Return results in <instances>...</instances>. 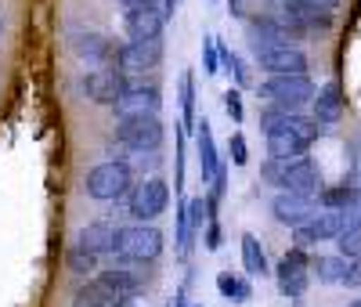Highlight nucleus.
I'll list each match as a JSON object with an SVG mask.
<instances>
[{
    "label": "nucleus",
    "mask_w": 361,
    "mask_h": 307,
    "mask_svg": "<svg viewBox=\"0 0 361 307\" xmlns=\"http://www.w3.org/2000/svg\"><path fill=\"white\" fill-rule=\"evenodd\" d=\"M195 145H199V174H202V181H209L221 167V156H217V141H214V131H209L206 116L195 123Z\"/></svg>",
    "instance_id": "nucleus-18"
},
{
    "label": "nucleus",
    "mask_w": 361,
    "mask_h": 307,
    "mask_svg": "<svg viewBox=\"0 0 361 307\" xmlns=\"http://www.w3.org/2000/svg\"><path fill=\"white\" fill-rule=\"evenodd\" d=\"M170 307H188V293H185V289H180V293L173 296V303H170Z\"/></svg>",
    "instance_id": "nucleus-43"
},
{
    "label": "nucleus",
    "mask_w": 361,
    "mask_h": 307,
    "mask_svg": "<svg viewBox=\"0 0 361 307\" xmlns=\"http://www.w3.org/2000/svg\"><path fill=\"white\" fill-rule=\"evenodd\" d=\"M357 203V184L350 181H343V184H333V188H322L318 192V206L322 210H347V206H354Z\"/></svg>",
    "instance_id": "nucleus-25"
},
{
    "label": "nucleus",
    "mask_w": 361,
    "mask_h": 307,
    "mask_svg": "<svg viewBox=\"0 0 361 307\" xmlns=\"http://www.w3.org/2000/svg\"><path fill=\"white\" fill-rule=\"evenodd\" d=\"M163 61V37L156 40H130L116 51V69H123L127 76L145 73V69H156Z\"/></svg>",
    "instance_id": "nucleus-7"
},
{
    "label": "nucleus",
    "mask_w": 361,
    "mask_h": 307,
    "mask_svg": "<svg viewBox=\"0 0 361 307\" xmlns=\"http://www.w3.org/2000/svg\"><path fill=\"white\" fill-rule=\"evenodd\" d=\"M217 51H221V73L235 76V83H238V87H250V69H246V61L238 58L231 47H224L221 40H217Z\"/></svg>",
    "instance_id": "nucleus-30"
},
{
    "label": "nucleus",
    "mask_w": 361,
    "mask_h": 307,
    "mask_svg": "<svg viewBox=\"0 0 361 307\" xmlns=\"http://www.w3.org/2000/svg\"><path fill=\"white\" fill-rule=\"evenodd\" d=\"M307 152V145L300 141L293 131L286 127H275V131H267V159H282V163H293L300 159Z\"/></svg>",
    "instance_id": "nucleus-17"
},
{
    "label": "nucleus",
    "mask_w": 361,
    "mask_h": 307,
    "mask_svg": "<svg viewBox=\"0 0 361 307\" xmlns=\"http://www.w3.org/2000/svg\"><path fill=\"white\" fill-rule=\"evenodd\" d=\"M275 279H279V293H282L286 300H300V296L307 293V286H311V275H307L304 267H289L286 260L279 264Z\"/></svg>",
    "instance_id": "nucleus-22"
},
{
    "label": "nucleus",
    "mask_w": 361,
    "mask_h": 307,
    "mask_svg": "<svg viewBox=\"0 0 361 307\" xmlns=\"http://www.w3.org/2000/svg\"><path fill=\"white\" fill-rule=\"evenodd\" d=\"M257 66L267 76H304L307 73V54L300 51L296 44H279V47H267L257 54Z\"/></svg>",
    "instance_id": "nucleus-8"
},
{
    "label": "nucleus",
    "mask_w": 361,
    "mask_h": 307,
    "mask_svg": "<svg viewBox=\"0 0 361 307\" xmlns=\"http://www.w3.org/2000/svg\"><path fill=\"white\" fill-rule=\"evenodd\" d=\"M166 206H170V184L163 177H145L141 184H134V188L127 192V210L141 224L156 221Z\"/></svg>",
    "instance_id": "nucleus-4"
},
{
    "label": "nucleus",
    "mask_w": 361,
    "mask_h": 307,
    "mask_svg": "<svg viewBox=\"0 0 361 307\" xmlns=\"http://www.w3.org/2000/svg\"><path fill=\"white\" fill-rule=\"evenodd\" d=\"M228 159H231L235 167H246V163H250V145H246L243 131H235V134L228 138Z\"/></svg>",
    "instance_id": "nucleus-33"
},
{
    "label": "nucleus",
    "mask_w": 361,
    "mask_h": 307,
    "mask_svg": "<svg viewBox=\"0 0 361 307\" xmlns=\"http://www.w3.org/2000/svg\"><path fill=\"white\" fill-rule=\"evenodd\" d=\"M314 80L304 73V76H267L260 87H257V95L267 102V105H279V109H289L296 112L300 105H307L314 102Z\"/></svg>",
    "instance_id": "nucleus-3"
},
{
    "label": "nucleus",
    "mask_w": 361,
    "mask_h": 307,
    "mask_svg": "<svg viewBox=\"0 0 361 307\" xmlns=\"http://www.w3.org/2000/svg\"><path fill=\"white\" fill-rule=\"evenodd\" d=\"M202 69L209 76L221 73V51H217V37H202Z\"/></svg>",
    "instance_id": "nucleus-32"
},
{
    "label": "nucleus",
    "mask_w": 361,
    "mask_h": 307,
    "mask_svg": "<svg viewBox=\"0 0 361 307\" xmlns=\"http://www.w3.org/2000/svg\"><path fill=\"white\" fill-rule=\"evenodd\" d=\"M163 25H166V15H163L159 0L127 8V33H130V40H156V37H163Z\"/></svg>",
    "instance_id": "nucleus-14"
},
{
    "label": "nucleus",
    "mask_w": 361,
    "mask_h": 307,
    "mask_svg": "<svg viewBox=\"0 0 361 307\" xmlns=\"http://www.w3.org/2000/svg\"><path fill=\"white\" fill-rule=\"evenodd\" d=\"M224 192H228V167L221 163V167H217V174L209 177V195H217V199H224Z\"/></svg>",
    "instance_id": "nucleus-38"
},
{
    "label": "nucleus",
    "mask_w": 361,
    "mask_h": 307,
    "mask_svg": "<svg viewBox=\"0 0 361 307\" xmlns=\"http://www.w3.org/2000/svg\"><path fill=\"white\" fill-rule=\"evenodd\" d=\"M98 279L116 293V300H134L145 286H148V275H145V264H130V260H119L112 264L109 271H102Z\"/></svg>",
    "instance_id": "nucleus-11"
},
{
    "label": "nucleus",
    "mask_w": 361,
    "mask_h": 307,
    "mask_svg": "<svg viewBox=\"0 0 361 307\" xmlns=\"http://www.w3.org/2000/svg\"><path fill=\"white\" fill-rule=\"evenodd\" d=\"M282 260H286L289 267H304V271L311 267V260H307V253H304V250H300V246H293V250H289V253H286Z\"/></svg>",
    "instance_id": "nucleus-40"
},
{
    "label": "nucleus",
    "mask_w": 361,
    "mask_h": 307,
    "mask_svg": "<svg viewBox=\"0 0 361 307\" xmlns=\"http://www.w3.org/2000/svg\"><path fill=\"white\" fill-rule=\"evenodd\" d=\"M76 246H83V250L98 253V257H102V253H112V246H116V228H112L109 221H94V224L80 228Z\"/></svg>",
    "instance_id": "nucleus-20"
},
{
    "label": "nucleus",
    "mask_w": 361,
    "mask_h": 307,
    "mask_svg": "<svg viewBox=\"0 0 361 307\" xmlns=\"http://www.w3.org/2000/svg\"><path fill=\"white\" fill-rule=\"evenodd\" d=\"M112 307H134L130 300H119V303H112Z\"/></svg>",
    "instance_id": "nucleus-46"
},
{
    "label": "nucleus",
    "mask_w": 361,
    "mask_h": 307,
    "mask_svg": "<svg viewBox=\"0 0 361 307\" xmlns=\"http://www.w3.org/2000/svg\"><path fill=\"white\" fill-rule=\"evenodd\" d=\"M173 192H185V131H177V152H173Z\"/></svg>",
    "instance_id": "nucleus-35"
},
{
    "label": "nucleus",
    "mask_w": 361,
    "mask_h": 307,
    "mask_svg": "<svg viewBox=\"0 0 361 307\" xmlns=\"http://www.w3.org/2000/svg\"><path fill=\"white\" fill-rule=\"evenodd\" d=\"M0 37H4V18H0Z\"/></svg>",
    "instance_id": "nucleus-47"
},
{
    "label": "nucleus",
    "mask_w": 361,
    "mask_h": 307,
    "mask_svg": "<svg viewBox=\"0 0 361 307\" xmlns=\"http://www.w3.org/2000/svg\"><path fill=\"white\" fill-rule=\"evenodd\" d=\"M224 112L231 116V123H243V119H246V109H243V95H238V87H228V90H224Z\"/></svg>",
    "instance_id": "nucleus-36"
},
{
    "label": "nucleus",
    "mask_w": 361,
    "mask_h": 307,
    "mask_svg": "<svg viewBox=\"0 0 361 307\" xmlns=\"http://www.w3.org/2000/svg\"><path fill=\"white\" fill-rule=\"evenodd\" d=\"M336 239H340V242H336L340 257H347V260H361V228H347V231H340Z\"/></svg>",
    "instance_id": "nucleus-31"
},
{
    "label": "nucleus",
    "mask_w": 361,
    "mask_h": 307,
    "mask_svg": "<svg viewBox=\"0 0 361 307\" xmlns=\"http://www.w3.org/2000/svg\"><path fill=\"white\" fill-rule=\"evenodd\" d=\"M282 127H286V131H293V134H296L300 141H304L307 148H311V145H314V141L322 138V123H318L314 116L307 119V116H300V112H286Z\"/></svg>",
    "instance_id": "nucleus-26"
},
{
    "label": "nucleus",
    "mask_w": 361,
    "mask_h": 307,
    "mask_svg": "<svg viewBox=\"0 0 361 307\" xmlns=\"http://www.w3.org/2000/svg\"><path fill=\"white\" fill-rule=\"evenodd\" d=\"M177 95H180V123H185V127L180 131H195V76L185 69L180 73V83H177Z\"/></svg>",
    "instance_id": "nucleus-24"
},
{
    "label": "nucleus",
    "mask_w": 361,
    "mask_h": 307,
    "mask_svg": "<svg viewBox=\"0 0 361 307\" xmlns=\"http://www.w3.org/2000/svg\"><path fill=\"white\" fill-rule=\"evenodd\" d=\"M279 18L286 25H293L296 33H307V29H329V25H333V11H322L314 4H304V0H286Z\"/></svg>",
    "instance_id": "nucleus-15"
},
{
    "label": "nucleus",
    "mask_w": 361,
    "mask_h": 307,
    "mask_svg": "<svg viewBox=\"0 0 361 307\" xmlns=\"http://www.w3.org/2000/svg\"><path fill=\"white\" fill-rule=\"evenodd\" d=\"M112 303H119V300L102 279H87L73 293V307H112Z\"/></svg>",
    "instance_id": "nucleus-21"
},
{
    "label": "nucleus",
    "mask_w": 361,
    "mask_h": 307,
    "mask_svg": "<svg viewBox=\"0 0 361 307\" xmlns=\"http://www.w3.org/2000/svg\"><path fill=\"white\" fill-rule=\"evenodd\" d=\"M130 188H134V170H130L127 159H105L98 167H90L87 181H83V192L98 203H116Z\"/></svg>",
    "instance_id": "nucleus-2"
},
{
    "label": "nucleus",
    "mask_w": 361,
    "mask_h": 307,
    "mask_svg": "<svg viewBox=\"0 0 361 307\" xmlns=\"http://www.w3.org/2000/svg\"><path fill=\"white\" fill-rule=\"evenodd\" d=\"M282 4H286V0H282Z\"/></svg>",
    "instance_id": "nucleus-49"
},
{
    "label": "nucleus",
    "mask_w": 361,
    "mask_h": 307,
    "mask_svg": "<svg viewBox=\"0 0 361 307\" xmlns=\"http://www.w3.org/2000/svg\"><path fill=\"white\" fill-rule=\"evenodd\" d=\"M217 293L231 303H246L253 296V286H250V279H238V275H231V271H221L217 275Z\"/></svg>",
    "instance_id": "nucleus-27"
},
{
    "label": "nucleus",
    "mask_w": 361,
    "mask_h": 307,
    "mask_svg": "<svg viewBox=\"0 0 361 307\" xmlns=\"http://www.w3.org/2000/svg\"><path fill=\"white\" fill-rule=\"evenodd\" d=\"M311 271L318 275V282L340 286L343 271H347V257H314V260H311Z\"/></svg>",
    "instance_id": "nucleus-28"
},
{
    "label": "nucleus",
    "mask_w": 361,
    "mask_h": 307,
    "mask_svg": "<svg viewBox=\"0 0 361 307\" xmlns=\"http://www.w3.org/2000/svg\"><path fill=\"white\" fill-rule=\"evenodd\" d=\"M163 109V95H159V87H127L123 90V98H119L112 105L116 119H137V116H159Z\"/></svg>",
    "instance_id": "nucleus-12"
},
{
    "label": "nucleus",
    "mask_w": 361,
    "mask_h": 307,
    "mask_svg": "<svg viewBox=\"0 0 361 307\" xmlns=\"http://www.w3.org/2000/svg\"><path fill=\"white\" fill-rule=\"evenodd\" d=\"M325 188L322 184V167L307 156H300L286 167V181H282V192H296V195H311L318 199V192Z\"/></svg>",
    "instance_id": "nucleus-13"
},
{
    "label": "nucleus",
    "mask_w": 361,
    "mask_h": 307,
    "mask_svg": "<svg viewBox=\"0 0 361 307\" xmlns=\"http://www.w3.org/2000/svg\"><path fill=\"white\" fill-rule=\"evenodd\" d=\"M73 51L83 58V61H98V66H105V61H116V51L109 37L102 33H76L73 37Z\"/></svg>",
    "instance_id": "nucleus-16"
},
{
    "label": "nucleus",
    "mask_w": 361,
    "mask_h": 307,
    "mask_svg": "<svg viewBox=\"0 0 361 307\" xmlns=\"http://www.w3.org/2000/svg\"><path fill=\"white\" fill-rule=\"evenodd\" d=\"M123 8H137V4H152V0H119Z\"/></svg>",
    "instance_id": "nucleus-45"
},
{
    "label": "nucleus",
    "mask_w": 361,
    "mask_h": 307,
    "mask_svg": "<svg viewBox=\"0 0 361 307\" xmlns=\"http://www.w3.org/2000/svg\"><path fill=\"white\" fill-rule=\"evenodd\" d=\"M318 210H322L318 199H311V195H296V192H279L275 199H271V217H275L279 224H286V228L307 224Z\"/></svg>",
    "instance_id": "nucleus-10"
},
{
    "label": "nucleus",
    "mask_w": 361,
    "mask_h": 307,
    "mask_svg": "<svg viewBox=\"0 0 361 307\" xmlns=\"http://www.w3.org/2000/svg\"><path fill=\"white\" fill-rule=\"evenodd\" d=\"M350 307H361V300H354V303H350Z\"/></svg>",
    "instance_id": "nucleus-48"
},
{
    "label": "nucleus",
    "mask_w": 361,
    "mask_h": 307,
    "mask_svg": "<svg viewBox=\"0 0 361 307\" xmlns=\"http://www.w3.org/2000/svg\"><path fill=\"white\" fill-rule=\"evenodd\" d=\"M340 286H347V289H357L361 286V260H347V271H343Z\"/></svg>",
    "instance_id": "nucleus-39"
},
{
    "label": "nucleus",
    "mask_w": 361,
    "mask_h": 307,
    "mask_svg": "<svg viewBox=\"0 0 361 307\" xmlns=\"http://www.w3.org/2000/svg\"><path fill=\"white\" fill-rule=\"evenodd\" d=\"M286 167H289V163H282V159H264V167H260L264 184H271V188H282V181H286Z\"/></svg>",
    "instance_id": "nucleus-34"
},
{
    "label": "nucleus",
    "mask_w": 361,
    "mask_h": 307,
    "mask_svg": "<svg viewBox=\"0 0 361 307\" xmlns=\"http://www.w3.org/2000/svg\"><path fill=\"white\" fill-rule=\"evenodd\" d=\"M243 267H246V275H253V279H264V275H271L267 257H264V246H260V239H257L253 231L243 235Z\"/></svg>",
    "instance_id": "nucleus-23"
},
{
    "label": "nucleus",
    "mask_w": 361,
    "mask_h": 307,
    "mask_svg": "<svg viewBox=\"0 0 361 307\" xmlns=\"http://www.w3.org/2000/svg\"><path fill=\"white\" fill-rule=\"evenodd\" d=\"M66 267L73 271V275H94L98 271V253H90V250H83V246H69V253H66Z\"/></svg>",
    "instance_id": "nucleus-29"
},
{
    "label": "nucleus",
    "mask_w": 361,
    "mask_h": 307,
    "mask_svg": "<svg viewBox=\"0 0 361 307\" xmlns=\"http://www.w3.org/2000/svg\"><path fill=\"white\" fill-rule=\"evenodd\" d=\"M163 253V231L152 224H127V228H116V246H112V257L116 260H130V264H152Z\"/></svg>",
    "instance_id": "nucleus-1"
},
{
    "label": "nucleus",
    "mask_w": 361,
    "mask_h": 307,
    "mask_svg": "<svg viewBox=\"0 0 361 307\" xmlns=\"http://www.w3.org/2000/svg\"><path fill=\"white\" fill-rule=\"evenodd\" d=\"M177 4H180V0H163V15H166V18H173Z\"/></svg>",
    "instance_id": "nucleus-42"
},
{
    "label": "nucleus",
    "mask_w": 361,
    "mask_h": 307,
    "mask_svg": "<svg viewBox=\"0 0 361 307\" xmlns=\"http://www.w3.org/2000/svg\"><path fill=\"white\" fill-rule=\"evenodd\" d=\"M130 87L127 73L116 69V66H102V69H90L87 80H83V90L87 98L94 105H116L119 98H123V90Z\"/></svg>",
    "instance_id": "nucleus-6"
},
{
    "label": "nucleus",
    "mask_w": 361,
    "mask_h": 307,
    "mask_svg": "<svg viewBox=\"0 0 361 307\" xmlns=\"http://www.w3.org/2000/svg\"><path fill=\"white\" fill-rule=\"evenodd\" d=\"M340 231H347V221H343V210H318L307 224L293 228V239L300 250H307L314 242H325V239H336Z\"/></svg>",
    "instance_id": "nucleus-9"
},
{
    "label": "nucleus",
    "mask_w": 361,
    "mask_h": 307,
    "mask_svg": "<svg viewBox=\"0 0 361 307\" xmlns=\"http://www.w3.org/2000/svg\"><path fill=\"white\" fill-rule=\"evenodd\" d=\"M228 11H231L235 18H243V8H238V0H228Z\"/></svg>",
    "instance_id": "nucleus-44"
},
{
    "label": "nucleus",
    "mask_w": 361,
    "mask_h": 307,
    "mask_svg": "<svg viewBox=\"0 0 361 307\" xmlns=\"http://www.w3.org/2000/svg\"><path fill=\"white\" fill-rule=\"evenodd\" d=\"M202 242H206V250L209 253H217L221 246H224V231H221V221H209L206 231H202Z\"/></svg>",
    "instance_id": "nucleus-37"
},
{
    "label": "nucleus",
    "mask_w": 361,
    "mask_h": 307,
    "mask_svg": "<svg viewBox=\"0 0 361 307\" xmlns=\"http://www.w3.org/2000/svg\"><path fill=\"white\" fill-rule=\"evenodd\" d=\"M166 131L159 116H137V119H119L116 127V141L127 152H156L163 145Z\"/></svg>",
    "instance_id": "nucleus-5"
},
{
    "label": "nucleus",
    "mask_w": 361,
    "mask_h": 307,
    "mask_svg": "<svg viewBox=\"0 0 361 307\" xmlns=\"http://www.w3.org/2000/svg\"><path fill=\"white\" fill-rule=\"evenodd\" d=\"M343 105H347V98H343L340 83H325L314 90V119L318 123H336L343 116Z\"/></svg>",
    "instance_id": "nucleus-19"
},
{
    "label": "nucleus",
    "mask_w": 361,
    "mask_h": 307,
    "mask_svg": "<svg viewBox=\"0 0 361 307\" xmlns=\"http://www.w3.org/2000/svg\"><path fill=\"white\" fill-rule=\"evenodd\" d=\"M304 4H314V8H322V11H336L340 0H304Z\"/></svg>",
    "instance_id": "nucleus-41"
}]
</instances>
